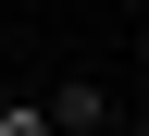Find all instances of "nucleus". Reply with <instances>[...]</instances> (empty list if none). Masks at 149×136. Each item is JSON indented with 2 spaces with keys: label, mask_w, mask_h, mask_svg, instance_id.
<instances>
[{
  "label": "nucleus",
  "mask_w": 149,
  "mask_h": 136,
  "mask_svg": "<svg viewBox=\"0 0 149 136\" xmlns=\"http://www.w3.org/2000/svg\"><path fill=\"white\" fill-rule=\"evenodd\" d=\"M50 111H62V136H100V124H112V99L87 87V74H74V87H50Z\"/></svg>",
  "instance_id": "nucleus-1"
},
{
  "label": "nucleus",
  "mask_w": 149,
  "mask_h": 136,
  "mask_svg": "<svg viewBox=\"0 0 149 136\" xmlns=\"http://www.w3.org/2000/svg\"><path fill=\"white\" fill-rule=\"evenodd\" d=\"M0 136H62V111H50V99H13V111H0Z\"/></svg>",
  "instance_id": "nucleus-2"
},
{
  "label": "nucleus",
  "mask_w": 149,
  "mask_h": 136,
  "mask_svg": "<svg viewBox=\"0 0 149 136\" xmlns=\"http://www.w3.org/2000/svg\"><path fill=\"white\" fill-rule=\"evenodd\" d=\"M137 111H149V62H137Z\"/></svg>",
  "instance_id": "nucleus-3"
},
{
  "label": "nucleus",
  "mask_w": 149,
  "mask_h": 136,
  "mask_svg": "<svg viewBox=\"0 0 149 136\" xmlns=\"http://www.w3.org/2000/svg\"><path fill=\"white\" fill-rule=\"evenodd\" d=\"M100 136H112V124H100Z\"/></svg>",
  "instance_id": "nucleus-4"
}]
</instances>
